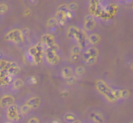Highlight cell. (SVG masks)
Returning a JSON list of instances; mask_svg holds the SVG:
<instances>
[{
    "label": "cell",
    "mask_w": 133,
    "mask_h": 123,
    "mask_svg": "<svg viewBox=\"0 0 133 123\" xmlns=\"http://www.w3.org/2000/svg\"><path fill=\"white\" fill-rule=\"evenodd\" d=\"M90 117H91V119L93 120V121L96 122V123H102L103 121V118H102V116L100 114V113L92 112V113H91Z\"/></svg>",
    "instance_id": "9"
},
{
    "label": "cell",
    "mask_w": 133,
    "mask_h": 123,
    "mask_svg": "<svg viewBox=\"0 0 133 123\" xmlns=\"http://www.w3.org/2000/svg\"><path fill=\"white\" fill-rule=\"evenodd\" d=\"M74 123H81V122L79 121V120H74Z\"/></svg>",
    "instance_id": "28"
},
{
    "label": "cell",
    "mask_w": 133,
    "mask_h": 123,
    "mask_svg": "<svg viewBox=\"0 0 133 123\" xmlns=\"http://www.w3.org/2000/svg\"><path fill=\"white\" fill-rule=\"evenodd\" d=\"M21 33H22V36H24V35H28L30 33V30L25 28V29H24L23 31H21Z\"/></svg>",
    "instance_id": "26"
},
{
    "label": "cell",
    "mask_w": 133,
    "mask_h": 123,
    "mask_svg": "<svg viewBox=\"0 0 133 123\" xmlns=\"http://www.w3.org/2000/svg\"><path fill=\"white\" fill-rule=\"evenodd\" d=\"M100 40H101L100 36H99L97 33H91V35L89 36V39H88L89 43H90V44H98V43L100 42Z\"/></svg>",
    "instance_id": "11"
},
{
    "label": "cell",
    "mask_w": 133,
    "mask_h": 123,
    "mask_svg": "<svg viewBox=\"0 0 133 123\" xmlns=\"http://www.w3.org/2000/svg\"><path fill=\"white\" fill-rule=\"evenodd\" d=\"M131 123H133V122H131Z\"/></svg>",
    "instance_id": "30"
},
{
    "label": "cell",
    "mask_w": 133,
    "mask_h": 123,
    "mask_svg": "<svg viewBox=\"0 0 133 123\" xmlns=\"http://www.w3.org/2000/svg\"><path fill=\"white\" fill-rule=\"evenodd\" d=\"M75 81H76V77H75V76H71L70 78L66 79V83H67V84H69V85L74 84V83H75Z\"/></svg>",
    "instance_id": "19"
},
{
    "label": "cell",
    "mask_w": 133,
    "mask_h": 123,
    "mask_svg": "<svg viewBox=\"0 0 133 123\" xmlns=\"http://www.w3.org/2000/svg\"><path fill=\"white\" fill-rule=\"evenodd\" d=\"M58 11H60V12H63V13H67L69 11L68 9V5H65V4H63V5H61L59 7H58Z\"/></svg>",
    "instance_id": "16"
},
{
    "label": "cell",
    "mask_w": 133,
    "mask_h": 123,
    "mask_svg": "<svg viewBox=\"0 0 133 123\" xmlns=\"http://www.w3.org/2000/svg\"><path fill=\"white\" fill-rule=\"evenodd\" d=\"M81 59V55L80 54H72L71 55V60L72 62H78Z\"/></svg>",
    "instance_id": "23"
},
{
    "label": "cell",
    "mask_w": 133,
    "mask_h": 123,
    "mask_svg": "<svg viewBox=\"0 0 133 123\" xmlns=\"http://www.w3.org/2000/svg\"><path fill=\"white\" fill-rule=\"evenodd\" d=\"M129 96V91L123 90L121 91V99H126Z\"/></svg>",
    "instance_id": "25"
},
{
    "label": "cell",
    "mask_w": 133,
    "mask_h": 123,
    "mask_svg": "<svg viewBox=\"0 0 133 123\" xmlns=\"http://www.w3.org/2000/svg\"><path fill=\"white\" fill-rule=\"evenodd\" d=\"M84 72H85V69L82 66H78L77 68L75 69V73L77 76H82Z\"/></svg>",
    "instance_id": "13"
},
{
    "label": "cell",
    "mask_w": 133,
    "mask_h": 123,
    "mask_svg": "<svg viewBox=\"0 0 133 123\" xmlns=\"http://www.w3.org/2000/svg\"><path fill=\"white\" fill-rule=\"evenodd\" d=\"M6 39L13 41V42H21V41L23 40V36H22L21 31H19V30L11 31L10 33L6 35Z\"/></svg>",
    "instance_id": "2"
},
{
    "label": "cell",
    "mask_w": 133,
    "mask_h": 123,
    "mask_svg": "<svg viewBox=\"0 0 133 123\" xmlns=\"http://www.w3.org/2000/svg\"><path fill=\"white\" fill-rule=\"evenodd\" d=\"M55 25H57V21H56L55 18H50V19L47 21V25L49 27L54 26Z\"/></svg>",
    "instance_id": "18"
},
{
    "label": "cell",
    "mask_w": 133,
    "mask_h": 123,
    "mask_svg": "<svg viewBox=\"0 0 133 123\" xmlns=\"http://www.w3.org/2000/svg\"><path fill=\"white\" fill-rule=\"evenodd\" d=\"M27 123H39V120H38V119L33 118V119H31V120H28Z\"/></svg>",
    "instance_id": "27"
},
{
    "label": "cell",
    "mask_w": 133,
    "mask_h": 123,
    "mask_svg": "<svg viewBox=\"0 0 133 123\" xmlns=\"http://www.w3.org/2000/svg\"><path fill=\"white\" fill-rule=\"evenodd\" d=\"M65 120H68V121H74L75 120V116L72 113H67L65 115Z\"/></svg>",
    "instance_id": "17"
},
{
    "label": "cell",
    "mask_w": 133,
    "mask_h": 123,
    "mask_svg": "<svg viewBox=\"0 0 133 123\" xmlns=\"http://www.w3.org/2000/svg\"><path fill=\"white\" fill-rule=\"evenodd\" d=\"M13 103H14V98L10 95H5L0 100V105L2 107H8V106L10 107L13 105Z\"/></svg>",
    "instance_id": "6"
},
{
    "label": "cell",
    "mask_w": 133,
    "mask_h": 123,
    "mask_svg": "<svg viewBox=\"0 0 133 123\" xmlns=\"http://www.w3.org/2000/svg\"><path fill=\"white\" fill-rule=\"evenodd\" d=\"M7 11V5L5 4H2L0 5V14H4Z\"/></svg>",
    "instance_id": "22"
},
{
    "label": "cell",
    "mask_w": 133,
    "mask_h": 123,
    "mask_svg": "<svg viewBox=\"0 0 133 123\" xmlns=\"http://www.w3.org/2000/svg\"><path fill=\"white\" fill-rule=\"evenodd\" d=\"M18 115H19V113H18V108L16 105H12L8 108L7 116L10 120H16Z\"/></svg>",
    "instance_id": "4"
},
{
    "label": "cell",
    "mask_w": 133,
    "mask_h": 123,
    "mask_svg": "<svg viewBox=\"0 0 133 123\" xmlns=\"http://www.w3.org/2000/svg\"><path fill=\"white\" fill-rule=\"evenodd\" d=\"M30 107L28 105H26V104H25V105H23L21 107V112H22V114H25V113H27L28 111H30Z\"/></svg>",
    "instance_id": "21"
},
{
    "label": "cell",
    "mask_w": 133,
    "mask_h": 123,
    "mask_svg": "<svg viewBox=\"0 0 133 123\" xmlns=\"http://www.w3.org/2000/svg\"><path fill=\"white\" fill-rule=\"evenodd\" d=\"M96 86L97 89L99 90V92L102 94H103L110 101H115L116 98L113 95V90L110 89L103 81H98L96 83Z\"/></svg>",
    "instance_id": "1"
},
{
    "label": "cell",
    "mask_w": 133,
    "mask_h": 123,
    "mask_svg": "<svg viewBox=\"0 0 133 123\" xmlns=\"http://www.w3.org/2000/svg\"><path fill=\"white\" fill-rule=\"evenodd\" d=\"M23 84H24L23 81H22V80H20V79H17V80H16V81H14V87L16 89H20L22 86H23Z\"/></svg>",
    "instance_id": "14"
},
{
    "label": "cell",
    "mask_w": 133,
    "mask_h": 123,
    "mask_svg": "<svg viewBox=\"0 0 133 123\" xmlns=\"http://www.w3.org/2000/svg\"><path fill=\"white\" fill-rule=\"evenodd\" d=\"M40 102H41L40 98H38V97H35V98H32L28 100L26 105L29 106L30 109H31V108H37L39 105H40Z\"/></svg>",
    "instance_id": "8"
},
{
    "label": "cell",
    "mask_w": 133,
    "mask_h": 123,
    "mask_svg": "<svg viewBox=\"0 0 133 123\" xmlns=\"http://www.w3.org/2000/svg\"><path fill=\"white\" fill-rule=\"evenodd\" d=\"M96 61H97V57H90L89 59L86 60V63L88 65H92L96 63Z\"/></svg>",
    "instance_id": "20"
},
{
    "label": "cell",
    "mask_w": 133,
    "mask_h": 123,
    "mask_svg": "<svg viewBox=\"0 0 133 123\" xmlns=\"http://www.w3.org/2000/svg\"><path fill=\"white\" fill-rule=\"evenodd\" d=\"M99 54V51L97 50V48L95 47H91V48H88L87 50L85 51L83 55V58L84 60H87L89 59L90 57H97V55Z\"/></svg>",
    "instance_id": "5"
},
{
    "label": "cell",
    "mask_w": 133,
    "mask_h": 123,
    "mask_svg": "<svg viewBox=\"0 0 133 123\" xmlns=\"http://www.w3.org/2000/svg\"><path fill=\"white\" fill-rule=\"evenodd\" d=\"M132 8H133V6H132Z\"/></svg>",
    "instance_id": "29"
},
{
    "label": "cell",
    "mask_w": 133,
    "mask_h": 123,
    "mask_svg": "<svg viewBox=\"0 0 133 123\" xmlns=\"http://www.w3.org/2000/svg\"><path fill=\"white\" fill-rule=\"evenodd\" d=\"M46 60H47L48 63H53V64H54V63H57L58 62H59V57H58V55L56 54L55 52H53L51 51V50H48L46 49Z\"/></svg>",
    "instance_id": "3"
},
{
    "label": "cell",
    "mask_w": 133,
    "mask_h": 123,
    "mask_svg": "<svg viewBox=\"0 0 133 123\" xmlns=\"http://www.w3.org/2000/svg\"><path fill=\"white\" fill-rule=\"evenodd\" d=\"M62 75H63V77L64 78L65 80L70 78L71 76H72V69H71L70 67H65V68H63V71H62Z\"/></svg>",
    "instance_id": "10"
},
{
    "label": "cell",
    "mask_w": 133,
    "mask_h": 123,
    "mask_svg": "<svg viewBox=\"0 0 133 123\" xmlns=\"http://www.w3.org/2000/svg\"><path fill=\"white\" fill-rule=\"evenodd\" d=\"M85 28L86 30H91L95 27L96 25V23H95V20L94 19H91V20H85Z\"/></svg>",
    "instance_id": "12"
},
{
    "label": "cell",
    "mask_w": 133,
    "mask_h": 123,
    "mask_svg": "<svg viewBox=\"0 0 133 123\" xmlns=\"http://www.w3.org/2000/svg\"><path fill=\"white\" fill-rule=\"evenodd\" d=\"M81 51H82V48L79 45H75L72 48V54H80Z\"/></svg>",
    "instance_id": "15"
},
{
    "label": "cell",
    "mask_w": 133,
    "mask_h": 123,
    "mask_svg": "<svg viewBox=\"0 0 133 123\" xmlns=\"http://www.w3.org/2000/svg\"><path fill=\"white\" fill-rule=\"evenodd\" d=\"M78 7L77 3H71L70 5H68V9L69 11L70 10H75L76 8Z\"/></svg>",
    "instance_id": "24"
},
{
    "label": "cell",
    "mask_w": 133,
    "mask_h": 123,
    "mask_svg": "<svg viewBox=\"0 0 133 123\" xmlns=\"http://www.w3.org/2000/svg\"><path fill=\"white\" fill-rule=\"evenodd\" d=\"M42 44H45L46 46L52 45L54 44V38L52 35H44L42 37Z\"/></svg>",
    "instance_id": "7"
}]
</instances>
